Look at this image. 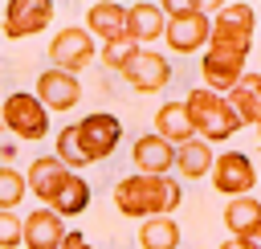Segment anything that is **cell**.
Masks as SVG:
<instances>
[{
  "instance_id": "obj_1",
  "label": "cell",
  "mask_w": 261,
  "mask_h": 249,
  "mask_svg": "<svg viewBox=\"0 0 261 249\" xmlns=\"http://www.w3.org/2000/svg\"><path fill=\"white\" fill-rule=\"evenodd\" d=\"M184 200V184L171 176H122L114 184V208L122 216L135 220H151V216H167L175 212Z\"/></svg>"
},
{
  "instance_id": "obj_2",
  "label": "cell",
  "mask_w": 261,
  "mask_h": 249,
  "mask_svg": "<svg viewBox=\"0 0 261 249\" xmlns=\"http://www.w3.org/2000/svg\"><path fill=\"white\" fill-rule=\"evenodd\" d=\"M184 106H188V118H192V127H196V135L204 143H224V139H232L241 131V118L232 114L228 98H220V94H212L204 86L188 90Z\"/></svg>"
},
{
  "instance_id": "obj_3",
  "label": "cell",
  "mask_w": 261,
  "mask_h": 249,
  "mask_svg": "<svg viewBox=\"0 0 261 249\" xmlns=\"http://www.w3.org/2000/svg\"><path fill=\"white\" fill-rule=\"evenodd\" d=\"M163 16H167V49L171 53H196V49H208V37H212V16L204 12V4H175L167 0L163 4Z\"/></svg>"
},
{
  "instance_id": "obj_4",
  "label": "cell",
  "mask_w": 261,
  "mask_h": 249,
  "mask_svg": "<svg viewBox=\"0 0 261 249\" xmlns=\"http://www.w3.org/2000/svg\"><path fill=\"white\" fill-rule=\"evenodd\" d=\"M253 29H257L253 4H220V8H216V16H212L208 49H228V53H245V57H249Z\"/></svg>"
},
{
  "instance_id": "obj_5",
  "label": "cell",
  "mask_w": 261,
  "mask_h": 249,
  "mask_svg": "<svg viewBox=\"0 0 261 249\" xmlns=\"http://www.w3.org/2000/svg\"><path fill=\"white\" fill-rule=\"evenodd\" d=\"M0 110H4V127H8L16 139L37 143V139H45V135H49V110L37 102V94L12 90V94L0 102Z\"/></svg>"
},
{
  "instance_id": "obj_6",
  "label": "cell",
  "mask_w": 261,
  "mask_h": 249,
  "mask_svg": "<svg viewBox=\"0 0 261 249\" xmlns=\"http://www.w3.org/2000/svg\"><path fill=\"white\" fill-rule=\"evenodd\" d=\"M73 127H77V147H82L86 163L106 159V155L118 147V139H122V122H118V114H106V110H94V114L77 118Z\"/></svg>"
},
{
  "instance_id": "obj_7",
  "label": "cell",
  "mask_w": 261,
  "mask_h": 249,
  "mask_svg": "<svg viewBox=\"0 0 261 249\" xmlns=\"http://www.w3.org/2000/svg\"><path fill=\"white\" fill-rule=\"evenodd\" d=\"M94 57H98V45H94V37H90L82 24L57 29V33H53V41H49V61H53V69L82 73Z\"/></svg>"
},
{
  "instance_id": "obj_8",
  "label": "cell",
  "mask_w": 261,
  "mask_h": 249,
  "mask_svg": "<svg viewBox=\"0 0 261 249\" xmlns=\"http://www.w3.org/2000/svg\"><path fill=\"white\" fill-rule=\"evenodd\" d=\"M118 73L130 82L135 94H159V90L171 82V61H167L159 49H135Z\"/></svg>"
},
{
  "instance_id": "obj_9",
  "label": "cell",
  "mask_w": 261,
  "mask_h": 249,
  "mask_svg": "<svg viewBox=\"0 0 261 249\" xmlns=\"http://www.w3.org/2000/svg\"><path fill=\"white\" fill-rule=\"evenodd\" d=\"M253 184H257V167L245 151H220L216 163H212V188L228 200L237 196H253Z\"/></svg>"
},
{
  "instance_id": "obj_10",
  "label": "cell",
  "mask_w": 261,
  "mask_h": 249,
  "mask_svg": "<svg viewBox=\"0 0 261 249\" xmlns=\"http://www.w3.org/2000/svg\"><path fill=\"white\" fill-rule=\"evenodd\" d=\"M49 20H53V0H8L0 16V33L20 41V37H37L41 29H49Z\"/></svg>"
},
{
  "instance_id": "obj_11",
  "label": "cell",
  "mask_w": 261,
  "mask_h": 249,
  "mask_svg": "<svg viewBox=\"0 0 261 249\" xmlns=\"http://www.w3.org/2000/svg\"><path fill=\"white\" fill-rule=\"evenodd\" d=\"M245 53H228V49H204V57H200V78H204V90H212V94H228L241 78H245Z\"/></svg>"
},
{
  "instance_id": "obj_12",
  "label": "cell",
  "mask_w": 261,
  "mask_h": 249,
  "mask_svg": "<svg viewBox=\"0 0 261 249\" xmlns=\"http://www.w3.org/2000/svg\"><path fill=\"white\" fill-rule=\"evenodd\" d=\"M37 102L49 110V114H61V110H73L77 106V98H82V82H77V73H65V69H45L41 78H37Z\"/></svg>"
},
{
  "instance_id": "obj_13",
  "label": "cell",
  "mask_w": 261,
  "mask_h": 249,
  "mask_svg": "<svg viewBox=\"0 0 261 249\" xmlns=\"http://www.w3.org/2000/svg\"><path fill=\"white\" fill-rule=\"evenodd\" d=\"M86 33L98 37L102 45H122L130 41L126 37V4H114V0H98L86 8Z\"/></svg>"
},
{
  "instance_id": "obj_14",
  "label": "cell",
  "mask_w": 261,
  "mask_h": 249,
  "mask_svg": "<svg viewBox=\"0 0 261 249\" xmlns=\"http://www.w3.org/2000/svg\"><path fill=\"white\" fill-rule=\"evenodd\" d=\"M167 33V16H163V4H151V0H139V4H126V37L130 45H151Z\"/></svg>"
},
{
  "instance_id": "obj_15",
  "label": "cell",
  "mask_w": 261,
  "mask_h": 249,
  "mask_svg": "<svg viewBox=\"0 0 261 249\" xmlns=\"http://www.w3.org/2000/svg\"><path fill=\"white\" fill-rule=\"evenodd\" d=\"M130 159H135L139 176H167V171L175 167V147L151 131V135H139V139H135Z\"/></svg>"
},
{
  "instance_id": "obj_16",
  "label": "cell",
  "mask_w": 261,
  "mask_h": 249,
  "mask_svg": "<svg viewBox=\"0 0 261 249\" xmlns=\"http://www.w3.org/2000/svg\"><path fill=\"white\" fill-rule=\"evenodd\" d=\"M224 229H228V237H237V241L261 245V200H253V196L228 200V204H224Z\"/></svg>"
},
{
  "instance_id": "obj_17",
  "label": "cell",
  "mask_w": 261,
  "mask_h": 249,
  "mask_svg": "<svg viewBox=\"0 0 261 249\" xmlns=\"http://www.w3.org/2000/svg\"><path fill=\"white\" fill-rule=\"evenodd\" d=\"M65 233H69L65 220L49 208H37L24 216V249H61Z\"/></svg>"
},
{
  "instance_id": "obj_18",
  "label": "cell",
  "mask_w": 261,
  "mask_h": 249,
  "mask_svg": "<svg viewBox=\"0 0 261 249\" xmlns=\"http://www.w3.org/2000/svg\"><path fill=\"white\" fill-rule=\"evenodd\" d=\"M224 98H228L232 114L241 118V127H257V131H261V73L245 69V78H241Z\"/></svg>"
},
{
  "instance_id": "obj_19",
  "label": "cell",
  "mask_w": 261,
  "mask_h": 249,
  "mask_svg": "<svg viewBox=\"0 0 261 249\" xmlns=\"http://www.w3.org/2000/svg\"><path fill=\"white\" fill-rule=\"evenodd\" d=\"M69 176V167L57 159V155H37L33 163H29V171H24V180H29V192L41 200V208L53 200V192H57V184Z\"/></svg>"
},
{
  "instance_id": "obj_20",
  "label": "cell",
  "mask_w": 261,
  "mask_h": 249,
  "mask_svg": "<svg viewBox=\"0 0 261 249\" xmlns=\"http://www.w3.org/2000/svg\"><path fill=\"white\" fill-rule=\"evenodd\" d=\"M155 135L167 139L171 147L192 143V139H196V127H192V118H188V106H184V102H163V106L155 110Z\"/></svg>"
},
{
  "instance_id": "obj_21",
  "label": "cell",
  "mask_w": 261,
  "mask_h": 249,
  "mask_svg": "<svg viewBox=\"0 0 261 249\" xmlns=\"http://www.w3.org/2000/svg\"><path fill=\"white\" fill-rule=\"evenodd\" d=\"M45 208H49V212H57L61 220H65V216L86 212V208H90V184H86L77 171H69V176L57 184V192H53V200H49Z\"/></svg>"
},
{
  "instance_id": "obj_22",
  "label": "cell",
  "mask_w": 261,
  "mask_h": 249,
  "mask_svg": "<svg viewBox=\"0 0 261 249\" xmlns=\"http://www.w3.org/2000/svg\"><path fill=\"white\" fill-rule=\"evenodd\" d=\"M212 163H216V151H212V143H204L200 135H196L192 143L175 147V171H179L184 180H204V176H212Z\"/></svg>"
},
{
  "instance_id": "obj_23",
  "label": "cell",
  "mask_w": 261,
  "mask_h": 249,
  "mask_svg": "<svg viewBox=\"0 0 261 249\" xmlns=\"http://www.w3.org/2000/svg\"><path fill=\"white\" fill-rule=\"evenodd\" d=\"M139 245L143 249H179V225L171 216H151L139 225Z\"/></svg>"
},
{
  "instance_id": "obj_24",
  "label": "cell",
  "mask_w": 261,
  "mask_h": 249,
  "mask_svg": "<svg viewBox=\"0 0 261 249\" xmlns=\"http://www.w3.org/2000/svg\"><path fill=\"white\" fill-rule=\"evenodd\" d=\"M24 196H29V180H24L16 167L0 163V212H12Z\"/></svg>"
},
{
  "instance_id": "obj_25",
  "label": "cell",
  "mask_w": 261,
  "mask_h": 249,
  "mask_svg": "<svg viewBox=\"0 0 261 249\" xmlns=\"http://www.w3.org/2000/svg\"><path fill=\"white\" fill-rule=\"evenodd\" d=\"M53 155H57V159H61L69 171L86 167V155H82V147H77V127H73V122L57 131V147H53Z\"/></svg>"
},
{
  "instance_id": "obj_26",
  "label": "cell",
  "mask_w": 261,
  "mask_h": 249,
  "mask_svg": "<svg viewBox=\"0 0 261 249\" xmlns=\"http://www.w3.org/2000/svg\"><path fill=\"white\" fill-rule=\"evenodd\" d=\"M24 245V220L16 212H0V249H20Z\"/></svg>"
},
{
  "instance_id": "obj_27",
  "label": "cell",
  "mask_w": 261,
  "mask_h": 249,
  "mask_svg": "<svg viewBox=\"0 0 261 249\" xmlns=\"http://www.w3.org/2000/svg\"><path fill=\"white\" fill-rule=\"evenodd\" d=\"M135 49H139V45H130V41H122V45H102V49H98V57H102V65L122 69V65H126V57H130Z\"/></svg>"
},
{
  "instance_id": "obj_28",
  "label": "cell",
  "mask_w": 261,
  "mask_h": 249,
  "mask_svg": "<svg viewBox=\"0 0 261 249\" xmlns=\"http://www.w3.org/2000/svg\"><path fill=\"white\" fill-rule=\"evenodd\" d=\"M61 249H102V245H90V241H86V233H65Z\"/></svg>"
},
{
  "instance_id": "obj_29",
  "label": "cell",
  "mask_w": 261,
  "mask_h": 249,
  "mask_svg": "<svg viewBox=\"0 0 261 249\" xmlns=\"http://www.w3.org/2000/svg\"><path fill=\"white\" fill-rule=\"evenodd\" d=\"M220 249H261V245H253V241H237V237H228Z\"/></svg>"
},
{
  "instance_id": "obj_30",
  "label": "cell",
  "mask_w": 261,
  "mask_h": 249,
  "mask_svg": "<svg viewBox=\"0 0 261 249\" xmlns=\"http://www.w3.org/2000/svg\"><path fill=\"white\" fill-rule=\"evenodd\" d=\"M4 131H8V127H4V110H0V135H4Z\"/></svg>"
}]
</instances>
